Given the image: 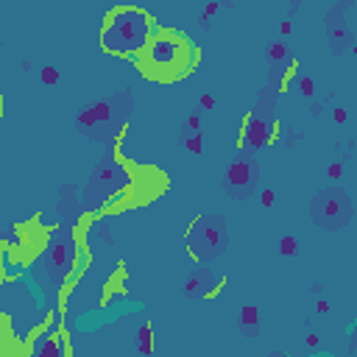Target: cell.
<instances>
[{
  "mask_svg": "<svg viewBox=\"0 0 357 357\" xmlns=\"http://www.w3.org/2000/svg\"><path fill=\"white\" fill-rule=\"evenodd\" d=\"M187 148H190V151H201V134L187 137Z\"/></svg>",
  "mask_w": 357,
  "mask_h": 357,
  "instance_id": "18",
  "label": "cell"
},
{
  "mask_svg": "<svg viewBox=\"0 0 357 357\" xmlns=\"http://www.w3.org/2000/svg\"><path fill=\"white\" fill-rule=\"evenodd\" d=\"M262 204H265V206H271V204H273V192H271V190H265V192H262Z\"/></svg>",
  "mask_w": 357,
  "mask_h": 357,
  "instance_id": "20",
  "label": "cell"
},
{
  "mask_svg": "<svg viewBox=\"0 0 357 357\" xmlns=\"http://www.w3.org/2000/svg\"><path fill=\"white\" fill-rule=\"evenodd\" d=\"M0 109H3V100H0Z\"/></svg>",
  "mask_w": 357,
  "mask_h": 357,
  "instance_id": "23",
  "label": "cell"
},
{
  "mask_svg": "<svg viewBox=\"0 0 357 357\" xmlns=\"http://www.w3.org/2000/svg\"><path fill=\"white\" fill-rule=\"evenodd\" d=\"M139 349H142V351H151V329H148V326L139 329Z\"/></svg>",
  "mask_w": 357,
  "mask_h": 357,
  "instance_id": "16",
  "label": "cell"
},
{
  "mask_svg": "<svg viewBox=\"0 0 357 357\" xmlns=\"http://www.w3.org/2000/svg\"><path fill=\"white\" fill-rule=\"evenodd\" d=\"M75 265V240L70 231H59L50 237V243L45 245V251L36 257L33 262V276L39 284L47 287H59L70 271Z\"/></svg>",
  "mask_w": 357,
  "mask_h": 357,
  "instance_id": "3",
  "label": "cell"
},
{
  "mask_svg": "<svg viewBox=\"0 0 357 357\" xmlns=\"http://www.w3.org/2000/svg\"><path fill=\"white\" fill-rule=\"evenodd\" d=\"M145 56H148L145 61L151 70H176L181 64L184 45H181V39H176L170 33H156L153 39H148Z\"/></svg>",
  "mask_w": 357,
  "mask_h": 357,
  "instance_id": "5",
  "label": "cell"
},
{
  "mask_svg": "<svg viewBox=\"0 0 357 357\" xmlns=\"http://www.w3.org/2000/svg\"><path fill=\"white\" fill-rule=\"evenodd\" d=\"M351 215H354L351 195L343 187H326L310 198V218L321 229H329V231L346 229L351 223Z\"/></svg>",
  "mask_w": 357,
  "mask_h": 357,
  "instance_id": "4",
  "label": "cell"
},
{
  "mask_svg": "<svg viewBox=\"0 0 357 357\" xmlns=\"http://www.w3.org/2000/svg\"><path fill=\"white\" fill-rule=\"evenodd\" d=\"M257 184H259V165L251 156H240V159H234L229 165V170H226V187H229L231 195L245 198V195H251L257 190Z\"/></svg>",
  "mask_w": 357,
  "mask_h": 357,
  "instance_id": "6",
  "label": "cell"
},
{
  "mask_svg": "<svg viewBox=\"0 0 357 357\" xmlns=\"http://www.w3.org/2000/svg\"><path fill=\"white\" fill-rule=\"evenodd\" d=\"M112 120V106L109 103H95L92 109H84L78 123L81 126H98V123H109Z\"/></svg>",
  "mask_w": 357,
  "mask_h": 357,
  "instance_id": "9",
  "label": "cell"
},
{
  "mask_svg": "<svg viewBox=\"0 0 357 357\" xmlns=\"http://www.w3.org/2000/svg\"><path fill=\"white\" fill-rule=\"evenodd\" d=\"M187 248H190L192 259H198V262H212V259L223 257L229 248L226 218L215 215V212L198 215L187 229Z\"/></svg>",
  "mask_w": 357,
  "mask_h": 357,
  "instance_id": "2",
  "label": "cell"
},
{
  "mask_svg": "<svg viewBox=\"0 0 357 357\" xmlns=\"http://www.w3.org/2000/svg\"><path fill=\"white\" fill-rule=\"evenodd\" d=\"M273 106H276V89H273V86H262V89H259V98H257V109H254V112H259V114H271V112H273Z\"/></svg>",
  "mask_w": 357,
  "mask_h": 357,
  "instance_id": "12",
  "label": "cell"
},
{
  "mask_svg": "<svg viewBox=\"0 0 357 357\" xmlns=\"http://www.w3.org/2000/svg\"><path fill=\"white\" fill-rule=\"evenodd\" d=\"M39 75H42L45 84H56V81H59V70H56V67H42Z\"/></svg>",
  "mask_w": 357,
  "mask_h": 357,
  "instance_id": "14",
  "label": "cell"
},
{
  "mask_svg": "<svg viewBox=\"0 0 357 357\" xmlns=\"http://www.w3.org/2000/svg\"><path fill=\"white\" fill-rule=\"evenodd\" d=\"M36 357H59L64 349H61V343L59 340H53V335H39L36 337V343H33V349H31Z\"/></svg>",
  "mask_w": 357,
  "mask_h": 357,
  "instance_id": "11",
  "label": "cell"
},
{
  "mask_svg": "<svg viewBox=\"0 0 357 357\" xmlns=\"http://www.w3.org/2000/svg\"><path fill=\"white\" fill-rule=\"evenodd\" d=\"M151 39V20L139 8H117L106 17L100 42L106 53L139 56Z\"/></svg>",
  "mask_w": 357,
  "mask_h": 357,
  "instance_id": "1",
  "label": "cell"
},
{
  "mask_svg": "<svg viewBox=\"0 0 357 357\" xmlns=\"http://www.w3.org/2000/svg\"><path fill=\"white\" fill-rule=\"evenodd\" d=\"M268 56H271L273 61H282V59L287 56V50H284V45H271V47H268Z\"/></svg>",
  "mask_w": 357,
  "mask_h": 357,
  "instance_id": "15",
  "label": "cell"
},
{
  "mask_svg": "<svg viewBox=\"0 0 357 357\" xmlns=\"http://www.w3.org/2000/svg\"><path fill=\"white\" fill-rule=\"evenodd\" d=\"M301 92H304V95H312V84H310L307 78H301Z\"/></svg>",
  "mask_w": 357,
  "mask_h": 357,
  "instance_id": "19",
  "label": "cell"
},
{
  "mask_svg": "<svg viewBox=\"0 0 357 357\" xmlns=\"http://www.w3.org/2000/svg\"><path fill=\"white\" fill-rule=\"evenodd\" d=\"M215 284H218V279L212 276V273H201V276H192V279H187V296H206V293H212L215 290Z\"/></svg>",
  "mask_w": 357,
  "mask_h": 357,
  "instance_id": "10",
  "label": "cell"
},
{
  "mask_svg": "<svg viewBox=\"0 0 357 357\" xmlns=\"http://www.w3.org/2000/svg\"><path fill=\"white\" fill-rule=\"evenodd\" d=\"M123 181H126V173H123L120 167H114V165H106V167H100V170L95 173V178L89 181L86 198H95L98 204H103Z\"/></svg>",
  "mask_w": 357,
  "mask_h": 357,
  "instance_id": "8",
  "label": "cell"
},
{
  "mask_svg": "<svg viewBox=\"0 0 357 357\" xmlns=\"http://www.w3.org/2000/svg\"><path fill=\"white\" fill-rule=\"evenodd\" d=\"M198 123H201V120H198V114H192V117L187 120V126H190V128H198Z\"/></svg>",
  "mask_w": 357,
  "mask_h": 357,
  "instance_id": "22",
  "label": "cell"
},
{
  "mask_svg": "<svg viewBox=\"0 0 357 357\" xmlns=\"http://www.w3.org/2000/svg\"><path fill=\"white\" fill-rule=\"evenodd\" d=\"M296 251V240L293 237H282V254H293Z\"/></svg>",
  "mask_w": 357,
  "mask_h": 357,
  "instance_id": "17",
  "label": "cell"
},
{
  "mask_svg": "<svg viewBox=\"0 0 357 357\" xmlns=\"http://www.w3.org/2000/svg\"><path fill=\"white\" fill-rule=\"evenodd\" d=\"M212 103H215V100H212L209 95H204V98H201V106H204V109H212Z\"/></svg>",
  "mask_w": 357,
  "mask_h": 357,
  "instance_id": "21",
  "label": "cell"
},
{
  "mask_svg": "<svg viewBox=\"0 0 357 357\" xmlns=\"http://www.w3.org/2000/svg\"><path fill=\"white\" fill-rule=\"evenodd\" d=\"M271 139H273V120H271V114L254 112L245 120V128H243V148L257 151V148H265Z\"/></svg>",
  "mask_w": 357,
  "mask_h": 357,
  "instance_id": "7",
  "label": "cell"
},
{
  "mask_svg": "<svg viewBox=\"0 0 357 357\" xmlns=\"http://www.w3.org/2000/svg\"><path fill=\"white\" fill-rule=\"evenodd\" d=\"M240 321H243V326H257V321H259V312H257V307H243L240 310Z\"/></svg>",
  "mask_w": 357,
  "mask_h": 357,
  "instance_id": "13",
  "label": "cell"
}]
</instances>
